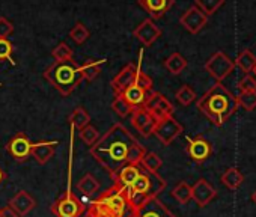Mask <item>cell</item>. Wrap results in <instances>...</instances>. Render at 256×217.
I'll list each match as a JSON object with an SVG mask.
<instances>
[{
	"label": "cell",
	"instance_id": "6da1fadb",
	"mask_svg": "<svg viewBox=\"0 0 256 217\" xmlns=\"http://www.w3.org/2000/svg\"><path fill=\"white\" fill-rule=\"evenodd\" d=\"M145 154V146L120 122L113 124L90 146V156L112 178L126 166L140 164Z\"/></svg>",
	"mask_w": 256,
	"mask_h": 217
},
{
	"label": "cell",
	"instance_id": "7a4b0ae2",
	"mask_svg": "<svg viewBox=\"0 0 256 217\" xmlns=\"http://www.w3.org/2000/svg\"><path fill=\"white\" fill-rule=\"evenodd\" d=\"M236 107V98L222 83H216L198 101V108L217 127L223 126L234 115Z\"/></svg>",
	"mask_w": 256,
	"mask_h": 217
},
{
	"label": "cell",
	"instance_id": "3957f363",
	"mask_svg": "<svg viewBox=\"0 0 256 217\" xmlns=\"http://www.w3.org/2000/svg\"><path fill=\"white\" fill-rule=\"evenodd\" d=\"M86 212L92 217H136V208L125 190L114 184L92 200Z\"/></svg>",
	"mask_w": 256,
	"mask_h": 217
},
{
	"label": "cell",
	"instance_id": "277c9868",
	"mask_svg": "<svg viewBox=\"0 0 256 217\" xmlns=\"http://www.w3.org/2000/svg\"><path fill=\"white\" fill-rule=\"evenodd\" d=\"M164 188L166 181L158 172H150L140 166L134 181L125 188V193L138 211L139 206H142L150 199L157 198Z\"/></svg>",
	"mask_w": 256,
	"mask_h": 217
},
{
	"label": "cell",
	"instance_id": "5b68a950",
	"mask_svg": "<svg viewBox=\"0 0 256 217\" xmlns=\"http://www.w3.org/2000/svg\"><path fill=\"white\" fill-rule=\"evenodd\" d=\"M44 78L62 96H68L83 82L80 65H77L74 60H64V62L54 60L44 71Z\"/></svg>",
	"mask_w": 256,
	"mask_h": 217
},
{
	"label": "cell",
	"instance_id": "8992f818",
	"mask_svg": "<svg viewBox=\"0 0 256 217\" xmlns=\"http://www.w3.org/2000/svg\"><path fill=\"white\" fill-rule=\"evenodd\" d=\"M50 210L56 217H82L83 212L86 211V206L68 188L53 202Z\"/></svg>",
	"mask_w": 256,
	"mask_h": 217
},
{
	"label": "cell",
	"instance_id": "52a82bcc",
	"mask_svg": "<svg viewBox=\"0 0 256 217\" xmlns=\"http://www.w3.org/2000/svg\"><path fill=\"white\" fill-rule=\"evenodd\" d=\"M146 110L157 120H163L166 116H174V112H175V107L174 104L160 92H156V90H151L148 95H146V100L142 106Z\"/></svg>",
	"mask_w": 256,
	"mask_h": 217
},
{
	"label": "cell",
	"instance_id": "ba28073f",
	"mask_svg": "<svg viewBox=\"0 0 256 217\" xmlns=\"http://www.w3.org/2000/svg\"><path fill=\"white\" fill-rule=\"evenodd\" d=\"M235 68V64L223 53V52H217L214 53L205 64V70L206 72L217 80V83H220L222 80H224Z\"/></svg>",
	"mask_w": 256,
	"mask_h": 217
},
{
	"label": "cell",
	"instance_id": "9c48e42d",
	"mask_svg": "<svg viewBox=\"0 0 256 217\" xmlns=\"http://www.w3.org/2000/svg\"><path fill=\"white\" fill-rule=\"evenodd\" d=\"M182 132H184V127H182L174 116H166V118L157 121L152 134H154L164 146H169V145H170Z\"/></svg>",
	"mask_w": 256,
	"mask_h": 217
},
{
	"label": "cell",
	"instance_id": "30bf717a",
	"mask_svg": "<svg viewBox=\"0 0 256 217\" xmlns=\"http://www.w3.org/2000/svg\"><path fill=\"white\" fill-rule=\"evenodd\" d=\"M30 148H32V142L29 136L23 132L17 133L6 145V151L18 163H23L30 157Z\"/></svg>",
	"mask_w": 256,
	"mask_h": 217
},
{
	"label": "cell",
	"instance_id": "8fae6325",
	"mask_svg": "<svg viewBox=\"0 0 256 217\" xmlns=\"http://www.w3.org/2000/svg\"><path fill=\"white\" fill-rule=\"evenodd\" d=\"M186 152L194 163H204L210 158L212 152V146L204 136H196V138L187 139Z\"/></svg>",
	"mask_w": 256,
	"mask_h": 217
},
{
	"label": "cell",
	"instance_id": "7c38bea8",
	"mask_svg": "<svg viewBox=\"0 0 256 217\" xmlns=\"http://www.w3.org/2000/svg\"><path fill=\"white\" fill-rule=\"evenodd\" d=\"M157 120L144 107H138L132 114V126L138 130L144 138H150L154 133Z\"/></svg>",
	"mask_w": 256,
	"mask_h": 217
},
{
	"label": "cell",
	"instance_id": "4fadbf2b",
	"mask_svg": "<svg viewBox=\"0 0 256 217\" xmlns=\"http://www.w3.org/2000/svg\"><path fill=\"white\" fill-rule=\"evenodd\" d=\"M206 22H208V17H206L198 6L188 8V10L181 16V18H180V23H181L190 34H193V35L199 34V32L205 28Z\"/></svg>",
	"mask_w": 256,
	"mask_h": 217
},
{
	"label": "cell",
	"instance_id": "5bb4252c",
	"mask_svg": "<svg viewBox=\"0 0 256 217\" xmlns=\"http://www.w3.org/2000/svg\"><path fill=\"white\" fill-rule=\"evenodd\" d=\"M133 36H136L145 47H150L162 36V29L154 23V20L146 18L133 30Z\"/></svg>",
	"mask_w": 256,
	"mask_h": 217
},
{
	"label": "cell",
	"instance_id": "9a60e30c",
	"mask_svg": "<svg viewBox=\"0 0 256 217\" xmlns=\"http://www.w3.org/2000/svg\"><path fill=\"white\" fill-rule=\"evenodd\" d=\"M136 74H138V64H126L112 80V89L114 90L116 95L122 94L126 88H130L134 80H136Z\"/></svg>",
	"mask_w": 256,
	"mask_h": 217
},
{
	"label": "cell",
	"instance_id": "2e32d148",
	"mask_svg": "<svg viewBox=\"0 0 256 217\" xmlns=\"http://www.w3.org/2000/svg\"><path fill=\"white\" fill-rule=\"evenodd\" d=\"M8 206L20 217H26L35 206H36V200L35 198L26 192V190H20L17 192V194H14L10 202H8Z\"/></svg>",
	"mask_w": 256,
	"mask_h": 217
},
{
	"label": "cell",
	"instance_id": "e0dca14e",
	"mask_svg": "<svg viewBox=\"0 0 256 217\" xmlns=\"http://www.w3.org/2000/svg\"><path fill=\"white\" fill-rule=\"evenodd\" d=\"M216 196H217L216 188H214L206 180H204V178L198 180V181L194 182V186H192V199H193L200 208L206 206Z\"/></svg>",
	"mask_w": 256,
	"mask_h": 217
},
{
	"label": "cell",
	"instance_id": "ac0fdd59",
	"mask_svg": "<svg viewBox=\"0 0 256 217\" xmlns=\"http://www.w3.org/2000/svg\"><path fill=\"white\" fill-rule=\"evenodd\" d=\"M136 217H176V216L158 198H154L138 208Z\"/></svg>",
	"mask_w": 256,
	"mask_h": 217
},
{
	"label": "cell",
	"instance_id": "d6986e66",
	"mask_svg": "<svg viewBox=\"0 0 256 217\" xmlns=\"http://www.w3.org/2000/svg\"><path fill=\"white\" fill-rule=\"evenodd\" d=\"M58 144V140H41L32 144L30 157H34L38 164H46L53 158Z\"/></svg>",
	"mask_w": 256,
	"mask_h": 217
},
{
	"label": "cell",
	"instance_id": "ffe728a7",
	"mask_svg": "<svg viewBox=\"0 0 256 217\" xmlns=\"http://www.w3.org/2000/svg\"><path fill=\"white\" fill-rule=\"evenodd\" d=\"M138 2L151 16V20L162 18L175 5V0H138Z\"/></svg>",
	"mask_w": 256,
	"mask_h": 217
},
{
	"label": "cell",
	"instance_id": "44dd1931",
	"mask_svg": "<svg viewBox=\"0 0 256 217\" xmlns=\"http://www.w3.org/2000/svg\"><path fill=\"white\" fill-rule=\"evenodd\" d=\"M150 92H145L142 88H139L136 83H133L130 88H126L122 94H119V95H122L128 102H130L134 108H138V107H142L144 106V102H145V100H146V95H148Z\"/></svg>",
	"mask_w": 256,
	"mask_h": 217
},
{
	"label": "cell",
	"instance_id": "7402d4cb",
	"mask_svg": "<svg viewBox=\"0 0 256 217\" xmlns=\"http://www.w3.org/2000/svg\"><path fill=\"white\" fill-rule=\"evenodd\" d=\"M106 64V59H88L84 60L82 65H80V70H82V76H83V80H88V82H92L95 80L100 72H101V66Z\"/></svg>",
	"mask_w": 256,
	"mask_h": 217
},
{
	"label": "cell",
	"instance_id": "603a6c76",
	"mask_svg": "<svg viewBox=\"0 0 256 217\" xmlns=\"http://www.w3.org/2000/svg\"><path fill=\"white\" fill-rule=\"evenodd\" d=\"M89 122H90V115L88 114L86 108L82 107V106L76 107L74 110H72V114L70 115V124H71V127L72 128H77L78 132L82 128H84L86 126H89Z\"/></svg>",
	"mask_w": 256,
	"mask_h": 217
},
{
	"label": "cell",
	"instance_id": "cb8c5ba5",
	"mask_svg": "<svg viewBox=\"0 0 256 217\" xmlns=\"http://www.w3.org/2000/svg\"><path fill=\"white\" fill-rule=\"evenodd\" d=\"M164 66L166 70L174 74V76H178L181 74L186 68H187V59L180 54V53H172L166 60H164Z\"/></svg>",
	"mask_w": 256,
	"mask_h": 217
},
{
	"label": "cell",
	"instance_id": "d4e9b609",
	"mask_svg": "<svg viewBox=\"0 0 256 217\" xmlns=\"http://www.w3.org/2000/svg\"><path fill=\"white\" fill-rule=\"evenodd\" d=\"M244 176L242 174L236 169V168H229L223 175H222V182L223 186H226L229 190H236L240 188V186L242 184Z\"/></svg>",
	"mask_w": 256,
	"mask_h": 217
},
{
	"label": "cell",
	"instance_id": "484cf974",
	"mask_svg": "<svg viewBox=\"0 0 256 217\" xmlns=\"http://www.w3.org/2000/svg\"><path fill=\"white\" fill-rule=\"evenodd\" d=\"M77 190L83 193L84 196H92L100 190V182L92 174H86L78 182H77Z\"/></svg>",
	"mask_w": 256,
	"mask_h": 217
},
{
	"label": "cell",
	"instance_id": "4316f807",
	"mask_svg": "<svg viewBox=\"0 0 256 217\" xmlns=\"http://www.w3.org/2000/svg\"><path fill=\"white\" fill-rule=\"evenodd\" d=\"M236 66L246 74L252 72L256 66V56L253 54V52H250L248 48L242 50L236 58Z\"/></svg>",
	"mask_w": 256,
	"mask_h": 217
},
{
	"label": "cell",
	"instance_id": "83f0119b",
	"mask_svg": "<svg viewBox=\"0 0 256 217\" xmlns=\"http://www.w3.org/2000/svg\"><path fill=\"white\" fill-rule=\"evenodd\" d=\"M112 108L114 110V114L120 118H126V116H130L134 110V107L128 102L122 95H116L114 100L112 101Z\"/></svg>",
	"mask_w": 256,
	"mask_h": 217
},
{
	"label": "cell",
	"instance_id": "f1b7e54d",
	"mask_svg": "<svg viewBox=\"0 0 256 217\" xmlns=\"http://www.w3.org/2000/svg\"><path fill=\"white\" fill-rule=\"evenodd\" d=\"M172 196L182 205L188 204L192 200V186L186 181H181L175 186V188L172 190Z\"/></svg>",
	"mask_w": 256,
	"mask_h": 217
},
{
	"label": "cell",
	"instance_id": "f546056e",
	"mask_svg": "<svg viewBox=\"0 0 256 217\" xmlns=\"http://www.w3.org/2000/svg\"><path fill=\"white\" fill-rule=\"evenodd\" d=\"M140 166L144 169L150 170V172H158V169L163 166V160H162V157L158 154L146 151V154L140 160Z\"/></svg>",
	"mask_w": 256,
	"mask_h": 217
},
{
	"label": "cell",
	"instance_id": "4dcf8cb0",
	"mask_svg": "<svg viewBox=\"0 0 256 217\" xmlns=\"http://www.w3.org/2000/svg\"><path fill=\"white\" fill-rule=\"evenodd\" d=\"M142 56H144V52H140V54H139V62H138V74H136V80H134V83L139 86V88H142L145 92H151L152 90V78L148 76V74H145L144 71H142V68H140V65H142Z\"/></svg>",
	"mask_w": 256,
	"mask_h": 217
},
{
	"label": "cell",
	"instance_id": "1f68e13d",
	"mask_svg": "<svg viewBox=\"0 0 256 217\" xmlns=\"http://www.w3.org/2000/svg\"><path fill=\"white\" fill-rule=\"evenodd\" d=\"M224 0H194V6H198L206 17L212 16L218 11L220 6H223Z\"/></svg>",
	"mask_w": 256,
	"mask_h": 217
},
{
	"label": "cell",
	"instance_id": "d6a6232c",
	"mask_svg": "<svg viewBox=\"0 0 256 217\" xmlns=\"http://www.w3.org/2000/svg\"><path fill=\"white\" fill-rule=\"evenodd\" d=\"M52 56L54 58V60L64 62V60H72L74 53H72V48H71L66 42H60V44H58V46L53 48Z\"/></svg>",
	"mask_w": 256,
	"mask_h": 217
},
{
	"label": "cell",
	"instance_id": "836d02e7",
	"mask_svg": "<svg viewBox=\"0 0 256 217\" xmlns=\"http://www.w3.org/2000/svg\"><path fill=\"white\" fill-rule=\"evenodd\" d=\"M236 102L247 112L254 110L256 108V92H241L236 96Z\"/></svg>",
	"mask_w": 256,
	"mask_h": 217
},
{
	"label": "cell",
	"instance_id": "e575fe53",
	"mask_svg": "<svg viewBox=\"0 0 256 217\" xmlns=\"http://www.w3.org/2000/svg\"><path fill=\"white\" fill-rule=\"evenodd\" d=\"M176 100H178V102L180 104H182V106H190L194 100H196V92L188 86V84H184V86H181L180 89H178V92H176Z\"/></svg>",
	"mask_w": 256,
	"mask_h": 217
},
{
	"label": "cell",
	"instance_id": "d590c367",
	"mask_svg": "<svg viewBox=\"0 0 256 217\" xmlns=\"http://www.w3.org/2000/svg\"><path fill=\"white\" fill-rule=\"evenodd\" d=\"M70 38L76 42V44H83L88 41L89 38V30L82 24V23H77L71 30H70Z\"/></svg>",
	"mask_w": 256,
	"mask_h": 217
},
{
	"label": "cell",
	"instance_id": "8d00e7d4",
	"mask_svg": "<svg viewBox=\"0 0 256 217\" xmlns=\"http://www.w3.org/2000/svg\"><path fill=\"white\" fill-rule=\"evenodd\" d=\"M78 134H80V139H82L88 146H92V145L100 139L98 130H96L95 127H92L90 124H89V126H86L84 128H82Z\"/></svg>",
	"mask_w": 256,
	"mask_h": 217
},
{
	"label": "cell",
	"instance_id": "74e56055",
	"mask_svg": "<svg viewBox=\"0 0 256 217\" xmlns=\"http://www.w3.org/2000/svg\"><path fill=\"white\" fill-rule=\"evenodd\" d=\"M12 50V44L11 41H8V38H0V60H8L11 65H16Z\"/></svg>",
	"mask_w": 256,
	"mask_h": 217
},
{
	"label": "cell",
	"instance_id": "f35d334b",
	"mask_svg": "<svg viewBox=\"0 0 256 217\" xmlns=\"http://www.w3.org/2000/svg\"><path fill=\"white\" fill-rule=\"evenodd\" d=\"M238 88L241 92H256V78L252 77L250 74H246L240 83H238Z\"/></svg>",
	"mask_w": 256,
	"mask_h": 217
},
{
	"label": "cell",
	"instance_id": "ab89813d",
	"mask_svg": "<svg viewBox=\"0 0 256 217\" xmlns=\"http://www.w3.org/2000/svg\"><path fill=\"white\" fill-rule=\"evenodd\" d=\"M12 32H14V24L8 18L0 17V38H8Z\"/></svg>",
	"mask_w": 256,
	"mask_h": 217
},
{
	"label": "cell",
	"instance_id": "60d3db41",
	"mask_svg": "<svg viewBox=\"0 0 256 217\" xmlns=\"http://www.w3.org/2000/svg\"><path fill=\"white\" fill-rule=\"evenodd\" d=\"M0 217H20V216H17V214L6 205V206L2 208V214H0Z\"/></svg>",
	"mask_w": 256,
	"mask_h": 217
},
{
	"label": "cell",
	"instance_id": "b9f144b4",
	"mask_svg": "<svg viewBox=\"0 0 256 217\" xmlns=\"http://www.w3.org/2000/svg\"><path fill=\"white\" fill-rule=\"evenodd\" d=\"M5 180H6V174L4 172V169H2V168H0V184H2Z\"/></svg>",
	"mask_w": 256,
	"mask_h": 217
},
{
	"label": "cell",
	"instance_id": "7bdbcfd3",
	"mask_svg": "<svg viewBox=\"0 0 256 217\" xmlns=\"http://www.w3.org/2000/svg\"><path fill=\"white\" fill-rule=\"evenodd\" d=\"M252 200L256 204V190H254V192H253V194H252Z\"/></svg>",
	"mask_w": 256,
	"mask_h": 217
},
{
	"label": "cell",
	"instance_id": "ee69618b",
	"mask_svg": "<svg viewBox=\"0 0 256 217\" xmlns=\"http://www.w3.org/2000/svg\"><path fill=\"white\" fill-rule=\"evenodd\" d=\"M86 217H92V216H90V214H88V212H86Z\"/></svg>",
	"mask_w": 256,
	"mask_h": 217
},
{
	"label": "cell",
	"instance_id": "f6af8a7d",
	"mask_svg": "<svg viewBox=\"0 0 256 217\" xmlns=\"http://www.w3.org/2000/svg\"><path fill=\"white\" fill-rule=\"evenodd\" d=\"M253 72H254V76H256V66H254V70H253Z\"/></svg>",
	"mask_w": 256,
	"mask_h": 217
}]
</instances>
